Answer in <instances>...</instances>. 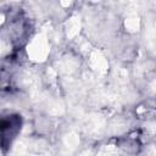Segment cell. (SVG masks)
I'll return each instance as SVG.
<instances>
[{"mask_svg": "<svg viewBox=\"0 0 156 156\" xmlns=\"http://www.w3.org/2000/svg\"><path fill=\"white\" fill-rule=\"evenodd\" d=\"M21 117L18 115H9L1 119V144L5 147L17 135L21 129Z\"/></svg>", "mask_w": 156, "mask_h": 156, "instance_id": "obj_1", "label": "cell"}]
</instances>
